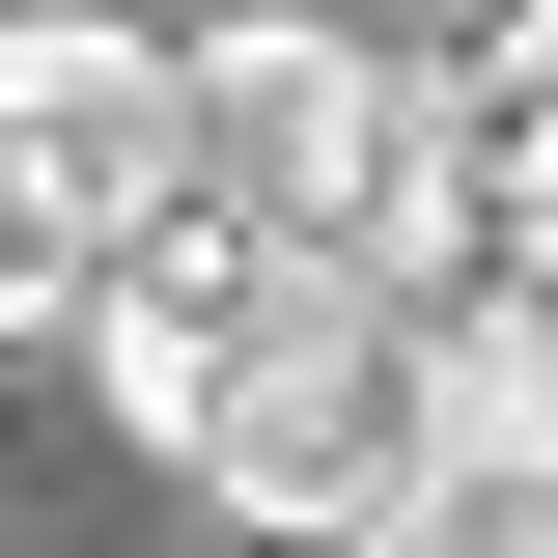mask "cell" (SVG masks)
I'll return each instance as SVG.
<instances>
[{"mask_svg":"<svg viewBox=\"0 0 558 558\" xmlns=\"http://www.w3.org/2000/svg\"><path fill=\"white\" fill-rule=\"evenodd\" d=\"M252 223H223V196H168V223H112V279H84V391H112L140 418V447H196V418H223V336H252Z\"/></svg>","mask_w":558,"mask_h":558,"instance_id":"cell-4","label":"cell"},{"mask_svg":"<svg viewBox=\"0 0 558 558\" xmlns=\"http://www.w3.org/2000/svg\"><path fill=\"white\" fill-rule=\"evenodd\" d=\"M447 168H475V252H558V0L447 28Z\"/></svg>","mask_w":558,"mask_h":558,"instance_id":"cell-6","label":"cell"},{"mask_svg":"<svg viewBox=\"0 0 558 558\" xmlns=\"http://www.w3.org/2000/svg\"><path fill=\"white\" fill-rule=\"evenodd\" d=\"M0 140L57 168L84 223H168V196H196V57L112 28V0H28V28H0Z\"/></svg>","mask_w":558,"mask_h":558,"instance_id":"cell-3","label":"cell"},{"mask_svg":"<svg viewBox=\"0 0 558 558\" xmlns=\"http://www.w3.org/2000/svg\"><path fill=\"white\" fill-rule=\"evenodd\" d=\"M363 558H558V502H502V475H418V502H391Z\"/></svg>","mask_w":558,"mask_h":558,"instance_id":"cell-8","label":"cell"},{"mask_svg":"<svg viewBox=\"0 0 558 558\" xmlns=\"http://www.w3.org/2000/svg\"><path fill=\"white\" fill-rule=\"evenodd\" d=\"M196 57V196L252 252L336 279H475V168H447V57L336 28V0H252V28H168Z\"/></svg>","mask_w":558,"mask_h":558,"instance_id":"cell-1","label":"cell"},{"mask_svg":"<svg viewBox=\"0 0 558 558\" xmlns=\"http://www.w3.org/2000/svg\"><path fill=\"white\" fill-rule=\"evenodd\" d=\"M531 279H558V252H531Z\"/></svg>","mask_w":558,"mask_h":558,"instance_id":"cell-9","label":"cell"},{"mask_svg":"<svg viewBox=\"0 0 558 558\" xmlns=\"http://www.w3.org/2000/svg\"><path fill=\"white\" fill-rule=\"evenodd\" d=\"M168 475H196L223 531H279V558H363V531L418 502V279L279 252V279H252V336H223V418L168 447Z\"/></svg>","mask_w":558,"mask_h":558,"instance_id":"cell-2","label":"cell"},{"mask_svg":"<svg viewBox=\"0 0 558 558\" xmlns=\"http://www.w3.org/2000/svg\"><path fill=\"white\" fill-rule=\"evenodd\" d=\"M84 279H112V223H84L57 168L0 140V336H84Z\"/></svg>","mask_w":558,"mask_h":558,"instance_id":"cell-7","label":"cell"},{"mask_svg":"<svg viewBox=\"0 0 558 558\" xmlns=\"http://www.w3.org/2000/svg\"><path fill=\"white\" fill-rule=\"evenodd\" d=\"M418 475H502V502H558V279H531V252L418 279Z\"/></svg>","mask_w":558,"mask_h":558,"instance_id":"cell-5","label":"cell"}]
</instances>
